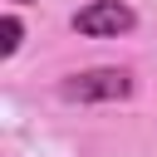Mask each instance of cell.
I'll return each mask as SVG.
<instances>
[{
	"instance_id": "obj_1",
	"label": "cell",
	"mask_w": 157,
	"mask_h": 157,
	"mask_svg": "<svg viewBox=\"0 0 157 157\" xmlns=\"http://www.w3.org/2000/svg\"><path fill=\"white\" fill-rule=\"evenodd\" d=\"M132 93H137V78H132V69H118V64H98V69H78V74L59 78L64 103H123Z\"/></svg>"
},
{
	"instance_id": "obj_2",
	"label": "cell",
	"mask_w": 157,
	"mask_h": 157,
	"mask_svg": "<svg viewBox=\"0 0 157 157\" xmlns=\"http://www.w3.org/2000/svg\"><path fill=\"white\" fill-rule=\"evenodd\" d=\"M69 25L83 39H118V34H132L137 29V10L128 0H88L83 10H74Z\"/></svg>"
},
{
	"instance_id": "obj_3",
	"label": "cell",
	"mask_w": 157,
	"mask_h": 157,
	"mask_svg": "<svg viewBox=\"0 0 157 157\" xmlns=\"http://www.w3.org/2000/svg\"><path fill=\"white\" fill-rule=\"evenodd\" d=\"M0 34H5V39H0V59H10V54L20 49V39H25V25H20V15H5V20H0Z\"/></svg>"
},
{
	"instance_id": "obj_4",
	"label": "cell",
	"mask_w": 157,
	"mask_h": 157,
	"mask_svg": "<svg viewBox=\"0 0 157 157\" xmlns=\"http://www.w3.org/2000/svg\"><path fill=\"white\" fill-rule=\"evenodd\" d=\"M10 5H29V0H10Z\"/></svg>"
}]
</instances>
